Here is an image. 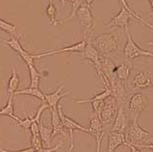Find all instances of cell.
Wrapping results in <instances>:
<instances>
[{"label":"cell","mask_w":153,"mask_h":152,"mask_svg":"<svg viewBox=\"0 0 153 152\" xmlns=\"http://www.w3.org/2000/svg\"><path fill=\"white\" fill-rule=\"evenodd\" d=\"M125 145H130L135 147H143L152 142L153 134L148 132L140 125L139 119H130L129 125L125 131Z\"/></svg>","instance_id":"1"},{"label":"cell","mask_w":153,"mask_h":152,"mask_svg":"<svg viewBox=\"0 0 153 152\" xmlns=\"http://www.w3.org/2000/svg\"><path fill=\"white\" fill-rule=\"evenodd\" d=\"M91 44L101 55L110 57L111 54L118 53V37L114 33H102L94 39H91Z\"/></svg>","instance_id":"2"},{"label":"cell","mask_w":153,"mask_h":152,"mask_svg":"<svg viewBox=\"0 0 153 152\" xmlns=\"http://www.w3.org/2000/svg\"><path fill=\"white\" fill-rule=\"evenodd\" d=\"M86 40V46L85 49L83 50V51L79 53V55L82 56V58L89 60L90 62L93 63V65L95 67L96 74H97V78H99L103 82L104 85H107L108 87H110V83L105 78V76L103 75L102 72V67H101V54H100L97 50L92 46L91 44V36H89Z\"/></svg>","instance_id":"3"},{"label":"cell","mask_w":153,"mask_h":152,"mask_svg":"<svg viewBox=\"0 0 153 152\" xmlns=\"http://www.w3.org/2000/svg\"><path fill=\"white\" fill-rule=\"evenodd\" d=\"M118 108L119 106L117 102L115 101V99L112 96H110L106 100H104V105L99 115V119L104 127L108 126L114 123L116 113H117Z\"/></svg>","instance_id":"4"},{"label":"cell","mask_w":153,"mask_h":152,"mask_svg":"<svg viewBox=\"0 0 153 152\" xmlns=\"http://www.w3.org/2000/svg\"><path fill=\"white\" fill-rule=\"evenodd\" d=\"M124 31H125V33H126L127 42H126L125 47H124V49H123V53L129 61L134 60V59L139 58V57H143V56L153 57V53L143 50L137 45L136 42L133 40L132 34H131L130 30H129V28L125 29Z\"/></svg>","instance_id":"5"},{"label":"cell","mask_w":153,"mask_h":152,"mask_svg":"<svg viewBox=\"0 0 153 152\" xmlns=\"http://www.w3.org/2000/svg\"><path fill=\"white\" fill-rule=\"evenodd\" d=\"M76 16L79 19L80 28H82L84 39L88 38L89 36H91V30L94 25V19L91 8L88 7L86 4H83L78 10Z\"/></svg>","instance_id":"6"},{"label":"cell","mask_w":153,"mask_h":152,"mask_svg":"<svg viewBox=\"0 0 153 152\" xmlns=\"http://www.w3.org/2000/svg\"><path fill=\"white\" fill-rule=\"evenodd\" d=\"M148 105V99L144 94L140 92H137L129 100L128 110L131 115V119L140 118V113L146 110Z\"/></svg>","instance_id":"7"},{"label":"cell","mask_w":153,"mask_h":152,"mask_svg":"<svg viewBox=\"0 0 153 152\" xmlns=\"http://www.w3.org/2000/svg\"><path fill=\"white\" fill-rule=\"evenodd\" d=\"M133 89H146L153 87V75L148 71H136L132 78Z\"/></svg>","instance_id":"8"},{"label":"cell","mask_w":153,"mask_h":152,"mask_svg":"<svg viewBox=\"0 0 153 152\" xmlns=\"http://www.w3.org/2000/svg\"><path fill=\"white\" fill-rule=\"evenodd\" d=\"M86 46V40L84 39L82 41H80L79 43L73 44L71 46H68L63 47V49H58V50H50V51H44L41 53H37V54H32V57L33 59H40L42 57L45 56H50V55H53V54H59V53H82L83 50L85 49Z\"/></svg>","instance_id":"9"},{"label":"cell","mask_w":153,"mask_h":152,"mask_svg":"<svg viewBox=\"0 0 153 152\" xmlns=\"http://www.w3.org/2000/svg\"><path fill=\"white\" fill-rule=\"evenodd\" d=\"M110 89L111 91V95L115 101L117 102L118 106L120 107L123 103L126 102L128 98V92L125 88V85L122 81H119L117 79H114L110 82Z\"/></svg>","instance_id":"10"},{"label":"cell","mask_w":153,"mask_h":152,"mask_svg":"<svg viewBox=\"0 0 153 152\" xmlns=\"http://www.w3.org/2000/svg\"><path fill=\"white\" fill-rule=\"evenodd\" d=\"M130 122V119L128 117V114L126 113L125 110L122 106L118 108L117 113L112 123V126L111 128L110 132H117V133H122L125 134V131Z\"/></svg>","instance_id":"11"},{"label":"cell","mask_w":153,"mask_h":152,"mask_svg":"<svg viewBox=\"0 0 153 152\" xmlns=\"http://www.w3.org/2000/svg\"><path fill=\"white\" fill-rule=\"evenodd\" d=\"M62 107H63V103L62 102L59 103L58 107H57V113L59 114V117L61 119V122L63 124V127L65 128V130H68L69 132H74L75 130H76V131H82V132H84V133L88 134L87 128H85L84 126H82L79 123L75 121L74 119L68 117L67 115L63 113Z\"/></svg>","instance_id":"12"},{"label":"cell","mask_w":153,"mask_h":152,"mask_svg":"<svg viewBox=\"0 0 153 152\" xmlns=\"http://www.w3.org/2000/svg\"><path fill=\"white\" fill-rule=\"evenodd\" d=\"M133 17L128 13V12L124 9L123 7L120 6V11L118 12L117 15H115L110 22L107 23V26L108 27H119L122 29L129 28V22L130 19Z\"/></svg>","instance_id":"13"},{"label":"cell","mask_w":153,"mask_h":152,"mask_svg":"<svg viewBox=\"0 0 153 152\" xmlns=\"http://www.w3.org/2000/svg\"><path fill=\"white\" fill-rule=\"evenodd\" d=\"M64 85L59 86L57 89L54 90L52 93L51 94H45V102L48 104L49 106V109H52V110H57L58 104L60 103V101L65 97V96L70 94V91H65L63 92Z\"/></svg>","instance_id":"14"},{"label":"cell","mask_w":153,"mask_h":152,"mask_svg":"<svg viewBox=\"0 0 153 152\" xmlns=\"http://www.w3.org/2000/svg\"><path fill=\"white\" fill-rule=\"evenodd\" d=\"M101 67L102 72L105 78L110 83L112 79H115L114 76V70H115V63L112 61V59L106 55H101Z\"/></svg>","instance_id":"15"},{"label":"cell","mask_w":153,"mask_h":152,"mask_svg":"<svg viewBox=\"0 0 153 152\" xmlns=\"http://www.w3.org/2000/svg\"><path fill=\"white\" fill-rule=\"evenodd\" d=\"M125 135L117 132H110L108 136L107 152H114L118 146L125 145Z\"/></svg>","instance_id":"16"},{"label":"cell","mask_w":153,"mask_h":152,"mask_svg":"<svg viewBox=\"0 0 153 152\" xmlns=\"http://www.w3.org/2000/svg\"><path fill=\"white\" fill-rule=\"evenodd\" d=\"M51 125H52V134H51V139L57 135H63L66 136L65 128L63 127V124L61 122V119L59 117V114L57 113V110L51 109Z\"/></svg>","instance_id":"17"},{"label":"cell","mask_w":153,"mask_h":152,"mask_svg":"<svg viewBox=\"0 0 153 152\" xmlns=\"http://www.w3.org/2000/svg\"><path fill=\"white\" fill-rule=\"evenodd\" d=\"M132 69H133V64L131 61H127L126 63L120 64V65L115 67V70H114L115 78L122 82L127 81L131 75Z\"/></svg>","instance_id":"18"},{"label":"cell","mask_w":153,"mask_h":152,"mask_svg":"<svg viewBox=\"0 0 153 152\" xmlns=\"http://www.w3.org/2000/svg\"><path fill=\"white\" fill-rule=\"evenodd\" d=\"M87 129H88V134L94 136L96 139L105 135L103 124L100 121V119L97 116H95V115H93V116L90 118L89 126H88Z\"/></svg>","instance_id":"19"},{"label":"cell","mask_w":153,"mask_h":152,"mask_svg":"<svg viewBox=\"0 0 153 152\" xmlns=\"http://www.w3.org/2000/svg\"><path fill=\"white\" fill-rule=\"evenodd\" d=\"M28 72H29V77H30V86L31 88H39V83L40 79L43 77V75L36 69L34 63L27 64Z\"/></svg>","instance_id":"20"},{"label":"cell","mask_w":153,"mask_h":152,"mask_svg":"<svg viewBox=\"0 0 153 152\" xmlns=\"http://www.w3.org/2000/svg\"><path fill=\"white\" fill-rule=\"evenodd\" d=\"M13 100H14V95H10L7 104L0 110V116H9L11 118H13L15 121L19 122V118L18 116H16L15 113H14V101Z\"/></svg>","instance_id":"21"},{"label":"cell","mask_w":153,"mask_h":152,"mask_svg":"<svg viewBox=\"0 0 153 152\" xmlns=\"http://www.w3.org/2000/svg\"><path fill=\"white\" fill-rule=\"evenodd\" d=\"M19 85V75L17 73V70H16L15 67H12V74H11V78L9 79V82H8V86H7V93L10 95H14V93L18 90V87Z\"/></svg>","instance_id":"22"},{"label":"cell","mask_w":153,"mask_h":152,"mask_svg":"<svg viewBox=\"0 0 153 152\" xmlns=\"http://www.w3.org/2000/svg\"><path fill=\"white\" fill-rule=\"evenodd\" d=\"M105 89L104 91L100 92L97 95H95L94 97L89 98V99H82V100H76L78 104H84V103H92V102H97V101H104L108 97H110L111 95V91L110 89V87H108L107 85H104Z\"/></svg>","instance_id":"23"},{"label":"cell","mask_w":153,"mask_h":152,"mask_svg":"<svg viewBox=\"0 0 153 152\" xmlns=\"http://www.w3.org/2000/svg\"><path fill=\"white\" fill-rule=\"evenodd\" d=\"M39 134L41 139L44 145L49 148L51 146V134H52V129L49 127L44 126V124L40 121L39 122Z\"/></svg>","instance_id":"24"},{"label":"cell","mask_w":153,"mask_h":152,"mask_svg":"<svg viewBox=\"0 0 153 152\" xmlns=\"http://www.w3.org/2000/svg\"><path fill=\"white\" fill-rule=\"evenodd\" d=\"M119 3H120V6L123 7L124 9H125V10L128 12V13L132 16L133 18H135L138 22H142L143 24H144L146 26H147L148 28H150L151 30H153V25L151 24V23H149L148 22H146V19H143L138 13H136L135 11H133V10L131 9V8H130V6H129V4H128V1H127V0H119Z\"/></svg>","instance_id":"25"},{"label":"cell","mask_w":153,"mask_h":152,"mask_svg":"<svg viewBox=\"0 0 153 152\" xmlns=\"http://www.w3.org/2000/svg\"><path fill=\"white\" fill-rule=\"evenodd\" d=\"M14 95H30L41 100L43 102H45V94L43 93L40 88H31V87L23 88L22 90H17L14 93Z\"/></svg>","instance_id":"26"},{"label":"cell","mask_w":153,"mask_h":152,"mask_svg":"<svg viewBox=\"0 0 153 152\" xmlns=\"http://www.w3.org/2000/svg\"><path fill=\"white\" fill-rule=\"evenodd\" d=\"M46 15H47V17L49 18L51 25L56 26L61 23V22H59L57 18H56V7L53 3V0H50L49 5H48L46 9Z\"/></svg>","instance_id":"27"},{"label":"cell","mask_w":153,"mask_h":152,"mask_svg":"<svg viewBox=\"0 0 153 152\" xmlns=\"http://www.w3.org/2000/svg\"><path fill=\"white\" fill-rule=\"evenodd\" d=\"M4 44L7 46H9L12 50H13L14 51H16L19 55L23 53L25 51V50L23 49V47L22 46V44L19 43V39L16 38V37H12L9 41H7V40H5V42H4Z\"/></svg>","instance_id":"28"},{"label":"cell","mask_w":153,"mask_h":152,"mask_svg":"<svg viewBox=\"0 0 153 152\" xmlns=\"http://www.w3.org/2000/svg\"><path fill=\"white\" fill-rule=\"evenodd\" d=\"M0 29L7 32V33H9L11 35L15 36L16 38H18V36H19L18 26H16L10 22L4 21V19H0Z\"/></svg>","instance_id":"29"},{"label":"cell","mask_w":153,"mask_h":152,"mask_svg":"<svg viewBox=\"0 0 153 152\" xmlns=\"http://www.w3.org/2000/svg\"><path fill=\"white\" fill-rule=\"evenodd\" d=\"M30 147H31V148H33L35 151L43 148V142H42V139H41V137H40V135L31 136Z\"/></svg>","instance_id":"30"},{"label":"cell","mask_w":153,"mask_h":152,"mask_svg":"<svg viewBox=\"0 0 153 152\" xmlns=\"http://www.w3.org/2000/svg\"><path fill=\"white\" fill-rule=\"evenodd\" d=\"M35 122L34 120V116H29L26 113H25V118L22 120V119H19V122H18V125L21 126L22 128H23L25 130H29V128L31 126V124Z\"/></svg>","instance_id":"31"},{"label":"cell","mask_w":153,"mask_h":152,"mask_svg":"<svg viewBox=\"0 0 153 152\" xmlns=\"http://www.w3.org/2000/svg\"><path fill=\"white\" fill-rule=\"evenodd\" d=\"M83 4H85V1H84V0H74V1L72 2L71 14H70L69 17H68V19H69V21L75 17L76 14V12H78V10L83 5Z\"/></svg>","instance_id":"32"},{"label":"cell","mask_w":153,"mask_h":152,"mask_svg":"<svg viewBox=\"0 0 153 152\" xmlns=\"http://www.w3.org/2000/svg\"><path fill=\"white\" fill-rule=\"evenodd\" d=\"M63 145V142H60V143H58L57 145H55L54 147H46V148H41V149H39V150H36L35 152H55V151H57L58 149H59V147Z\"/></svg>","instance_id":"33"},{"label":"cell","mask_w":153,"mask_h":152,"mask_svg":"<svg viewBox=\"0 0 153 152\" xmlns=\"http://www.w3.org/2000/svg\"><path fill=\"white\" fill-rule=\"evenodd\" d=\"M31 136H37L39 134V123L38 122H33L31 124V126L29 128Z\"/></svg>","instance_id":"34"},{"label":"cell","mask_w":153,"mask_h":152,"mask_svg":"<svg viewBox=\"0 0 153 152\" xmlns=\"http://www.w3.org/2000/svg\"><path fill=\"white\" fill-rule=\"evenodd\" d=\"M70 133V147L66 152H72L75 147V142H74V132H69Z\"/></svg>","instance_id":"35"},{"label":"cell","mask_w":153,"mask_h":152,"mask_svg":"<svg viewBox=\"0 0 153 152\" xmlns=\"http://www.w3.org/2000/svg\"><path fill=\"white\" fill-rule=\"evenodd\" d=\"M104 136L105 135L96 139V145H97L96 146V152H101V142H102V139L104 138Z\"/></svg>","instance_id":"36"},{"label":"cell","mask_w":153,"mask_h":152,"mask_svg":"<svg viewBox=\"0 0 153 152\" xmlns=\"http://www.w3.org/2000/svg\"><path fill=\"white\" fill-rule=\"evenodd\" d=\"M0 152H35V150L33 148H26V149H23V150H19V151H14V150H5V149H2L0 148Z\"/></svg>","instance_id":"37"},{"label":"cell","mask_w":153,"mask_h":152,"mask_svg":"<svg viewBox=\"0 0 153 152\" xmlns=\"http://www.w3.org/2000/svg\"><path fill=\"white\" fill-rule=\"evenodd\" d=\"M129 149H130L131 152H142L140 151L138 147H135V146H133V145H125Z\"/></svg>","instance_id":"38"},{"label":"cell","mask_w":153,"mask_h":152,"mask_svg":"<svg viewBox=\"0 0 153 152\" xmlns=\"http://www.w3.org/2000/svg\"><path fill=\"white\" fill-rule=\"evenodd\" d=\"M143 148H148V149H151V150L153 151V142H150V143H148V145H143Z\"/></svg>","instance_id":"39"},{"label":"cell","mask_w":153,"mask_h":152,"mask_svg":"<svg viewBox=\"0 0 153 152\" xmlns=\"http://www.w3.org/2000/svg\"><path fill=\"white\" fill-rule=\"evenodd\" d=\"M85 1V4L86 5L89 7V8H91V6H92V3L94 2V0H84Z\"/></svg>","instance_id":"40"},{"label":"cell","mask_w":153,"mask_h":152,"mask_svg":"<svg viewBox=\"0 0 153 152\" xmlns=\"http://www.w3.org/2000/svg\"><path fill=\"white\" fill-rule=\"evenodd\" d=\"M148 2L150 4V8H151V13L153 15V0H148Z\"/></svg>","instance_id":"41"},{"label":"cell","mask_w":153,"mask_h":152,"mask_svg":"<svg viewBox=\"0 0 153 152\" xmlns=\"http://www.w3.org/2000/svg\"><path fill=\"white\" fill-rule=\"evenodd\" d=\"M65 1H69V2H73L74 1V0H61V4H62V6H64V2H65Z\"/></svg>","instance_id":"42"},{"label":"cell","mask_w":153,"mask_h":152,"mask_svg":"<svg viewBox=\"0 0 153 152\" xmlns=\"http://www.w3.org/2000/svg\"><path fill=\"white\" fill-rule=\"evenodd\" d=\"M0 42H2V43H4V42H5V40H4L3 38H1V37H0Z\"/></svg>","instance_id":"43"},{"label":"cell","mask_w":153,"mask_h":152,"mask_svg":"<svg viewBox=\"0 0 153 152\" xmlns=\"http://www.w3.org/2000/svg\"><path fill=\"white\" fill-rule=\"evenodd\" d=\"M148 45H149L150 47H153V42H150L149 44H148Z\"/></svg>","instance_id":"44"}]
</instances>
